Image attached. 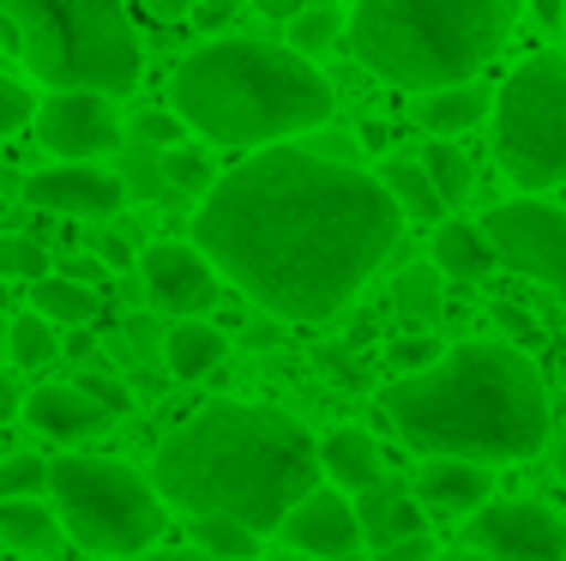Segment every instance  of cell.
<instances>
[{
  "label": "cell",
  "instance_id": "obj_1",
  "mask_svg": "<svg viewBox=\"0 0 566 561\" xmlns=\"http://www.w3.org/2000/svg\"><path fill=\"white\" fill-rule=\"evenodd\" d=\"M403 218L380 176L265 145L218 176L193 211V248L277 320H332L398 248Z\"/></svg>",
  "mask_w": 566,
  "mask_h": 561
},
{
  "label": "cell",
  "instance_id": "obj_2",
  "mask_svg": "<svg viewBox=\"0 0 566 561\" xmlns=\"http://www.w3.org/2000/svg\"><path fill=\"white\" fill-rule=\"evenodd\" d=\"M151 489L187 519H235L253 538L283 531V519L319 489V440L272 405L218 398L157 447Z\"/></svg>",
  "mask_w": 566,
  "mask_h": 561
},
{
  "label": "cell",
  "instance_id": "obj_3",
  "mask_svg": "<svg viewBox=\"0 0 566 561\" xmlns=\"http://www.w3.org/2000/svg\"><path fill=\"white\" fill-rule=\"evenodd\" d=\"M392 435L422 459L458 465H518L536 459L555 435L548 381L518 344H452L428 374L380 386Z\"/></svg>",
  "mask_w": 566,
  "mask_h": 561
},
{
  "label": "cell",
  "instance_id": "obj_4",
  "mask_svg": "<svg viewBox=\"0 0 566 561\" xmlns=\"http://www.w3.org/2000/svg\"><path fill=\"white\" fill-rule=\"evenodd\" d=\"M338 110V91L314 61L265 37H218L175 61L169 115L206 145H290L319 133Z\"/></svg>",
  "mask_w": 566,
  "mask_h": 561
},
{
  "label": "cell",
  "instance_id": "obj_5",
  "mask_svg": "<svg viewBox=\"0 0 566 561\" xmlns=\"http://www.w3.org/2000/svg\"><path fill=\"white\" fill-rule=\"evenodd\" d=\"M518 7L506 0H361L349 12V49L374 79L403 91L476 85L506 49Z\"/></svg>",
  "mask_w": 566,
  "mask_h": 561
},
{
  "label": "cell",
  "instance_id": "obj_6",
  "mask_svg": "<svg viewBox=\"0 0 566 561\" xmlns=\"http://www.w3.org/2000/svg\"><path fill=\"white\" fill-rule=\"evenodd\" d=\"M0 19L19 31L24 73L49 91L127 97L145 73L133 12L115 0H7Z\"/></svg>",
  "mask_w": 566,
  "mask_h": 561
},
{
  "label": "cell",
  "instance_id": "obj_7",
  "mask_svg": "<svg viewBox=\"0 0 566 561\" xmlns=\"http://www.w3.org/2000/svg\"><path fill=\"white\" fill-rule=\"evenodd\" d=\"M49 496L61 531L91 555H145L164 538V501L151 477L103 453H61L49 459Z\"/></svg>",
  "mask_w": 566,
  "mask_h": 561
},
{
  "label": "cell",
  "instance_id": "obj_8",
  "mask_svg": "<svg viewBox=\"0 0 566 561\" xmlns=\"http://www.w3.org/2000/svg\"><path fill=\"white\" fill-rule=\"evenodd\" d=\"M494 157L524 199L566 181V55H524L494 91Z\"/></svg>",
  "mask_w": 566,
  "mask_h": 561
},
{
  "label": "cell",
  "instance_id": "obj_9",
  "mask_svg": "<svg viewBox=\"0 0 566 561\" xmlns=\"http://www.w3.org/2000/svg\"><path fill=\"white\" fill-rule=\"evenodd\" d=\"M482 236H489L494 260L543 284L566 320V211L548 199H501L482 211Z\"/></svg>",
  "mask_w": 566,
  "mask_h": 561
},
{
  "label": "cell",
  "instance_id": "obj_10",
  "mask_svg": "<svg viewBox=\"0 0 566 561\" xmlns=\"http://www.w3.org/2000/svg\"><path fill=\"white\" fill-rule=\"evenodd\" d=\"M470 538L489 561H566V519L543 501H489Z\"/></svg>",
  "mask_w": 566,
  "mask_h": 561
},
{
  "label": "cell",
  "instance_id": "obj_11",
  "mask_svg": "<svg viewBox=\"0 0 566 561\" xmlns=\"http://www.w3.org/2000/svg\"><path fill=\"white\" fill-rule=\"evenodd\" d=\"M36 139L43 152H55L61 164H91L103 152H120V115L109 97H91V91H55V97L36 110Z\"/></svg>",
  "mask_w": 566,
  "mask_h": 561
},
{
  "label": "cell",
  "instance_id": "obj_12",
  "mask_svg": "<svg viewBox=\"0 0 566 561\" xmlns=\"http://www.w3.org/2000/svg\"><path fill=\"white\" fill-rule=\"evenodd\" d=\"M139 272H145V290L164 314L181 320H206V309H218V266L206 260L193 242H151L139 253Z\"/></svg>",
  "mask_w": 566,
  "mask_h": 561
},
{
  "label": "cell",
  "instance_id": "obj_13",
  "mask_svg": "<svg viewBox=\"0 0 566 561\" xmlns=\"http://www.w3.org/2000/svg\"><path fill=\"white\" fill-rule=\"evenodd\" d=\"M24 199L36 211H55V218H115L127 206V187L115 169L97 164H49L24 176Z\"/></svg>",
  "mask_w": 566,
  "mask_h": 561
},
{
  "label": "cell",
  "instance_id": "obj_14",
  "mask_svg": "<svg viewBox=\"0 0 566 561\" xmlns=\"http://www.w3.org/2000/svg\"><path fill=\"white\" fill-rule=\"evenodd\" d=\"M283 543H290V555H307V561H349L361 550L356 501L319 484L314 496L283 519Z\"/></svg>",
  "mask_w": 566,
  "mask_h": 561
},
{
  "label": "cell",
  "instance_id": "obj_15",
  "mask_svg": "<svg viewBox=\"0 0 566 561\" xmlns=\"http://www.w3.org/2000/svg\"><path fill=\"white\" fill-rule=\"evenodd\" d=\"M410 496L422 501V513H470L476 519L494 496V477L482 465H458V459H422Z\"/></svg>",
  "mask_w": 566,
  "mask_h": 561
},
{
  "label": "cell",
  "instance_id": "obj_16",
  "mask_svg": "<svg viewBox=\"0 0 566 561\" xmlns=\"http://www.w3.org/2000/svg\"><path fill=\"white\" fill-rule=\"evenodd\" d=\"M356 526H361V543H368L374 555L392 550V543L428 538V513L403 484H380V489H368V496H356Z\"/></svg>",
  "mask_w": 566,
  "mask_h": 561
},
{
  "label": "cell",
  "instance_id": "obj_17",
  "mask_svg": "<svg viewBox=\"0 0 566 561\" xmlns=\"http://www.w3.org/2000/svg\"><path fill=\"white\" fill-rule=\"evenodd\" d=\"M19 411H24V423L49 440H78V435L109 429V411H97L78 386H31Z\"/></svg>",
  "mask_w": 566,
  "mask_h": 561
},
{
  "label": "cell",
  "instance_id": "obj_18",
  "mask_svg": "<svg viewBox=\"0 0 566 561\" xmlns=\"http://www.w3.org/2000/svg\"><path fill=\"white\" fill-rule=\"evenodd\" d=\"M319 471L338 484V496H368V489L386 484V459H380V440L368 429H332L319 440Z\"/></svg>",
  "mask_w": 566,
  "mask_h": 561
},
{
  "label": "cell",
  "instance_id": "obj_19",
  "mask_svg": "<svg viewBox=\"0 0 566 561\" xmlns=\"http://www.w3.org/2000/svg\"><path fill=\"white\" fill-rule=\"evenodd\" d=\"M494 115V97L482 85H452V91H428V97L410 103V122L434 139H452V133H470L476 122Z\"/></svg>",
  "mask_w": 566,
  "mask_h": 561
},
{
  "label": "cell",
  "instance_id": "obj_20",
  "mask_svg": "<svg viewBox=\"0 0 566 561\" xmlns=\"http://www.w3.org/2000/svg\"><path fill=\"white\" fill-rule=\"evenodd\" d=\"M428 253H434V272L440 278H489L494 266V248H489V236H482V224H470V218H447L434 230V242H428Z\"/></svg>",
  "mask_w": 566,
  "mask_h": 561
},
{
  "label": "cell",
  "instance_id": "obj_21",
  "mask_svg": "<svg viewBox=\"0 0 566 561\" xmlns=\"http://www.w3.org/2000/svg\"><path fill=\"white\" fill-rule=\"evenodd\" d=\"M229 356V339L211 320H181V326L164 332V363L175 381H199V374H211Z\"/></svg>",
  "mask_w": 566,
  "mask_h": 561
},
{
  "label": "cell",
  "instance_id": "obj_22",
  "mask_svg": "<svg viewBox=\"0 0 566 561\" xmlns=\"http://www.w3.org/2000/svg\"><path fill=\"white\" fill-rule=\"evenodd\" d=\"M61 519L55 507L43 501H0V543H12V550L24 555H55L61 550Z\"/></svg>",
  "mask_w": 566,
  "mask_h": 561
},
{
  "label": "cell",
  "instance_id": "obj_23",
  "mask_svg": "<svg viewBox=\"0 0 566 561\" xmlns=\"http://www.w3.org/2000/svg\"><path fill=\"white\" fill-rule=\"evenodd\" d=\"M380 187L392 194V206H398V218L403 224H447V206H440V194H434V181H428V169L422 164H403V157H392V164L380 169Z\"/></svg>",
  "mask_w": 566,
  "mask_h": 561
},
{
  "label": "cell",
  "instance_id": "obj_24",
  "mask_svg": "<svg viewBox=\"0 0 566 561\" xmlns=\"http://www.w3.org/2000/svg\"><path fill=\"white\" fill-rule=\"evenodd\" d=\"M31 314H43L49 326H85V320L97 314V290L73 284L66 272H49L43 284L31 290Z\"/></svg>",
  "mask_w": 566,
  "mask_h": 561
},
{
  "label": "cell",
  "instance_id": "obj_25",
  "mask_svg": "<svg viewBox=\"0 0 566 561\" xmlns=\"http://www.w3.org/2000/svg\"><path fill=\"white\" fill-rule=\"evenodd\" d=\"M61 356V339H55V326H49L43 314H12L7 320V363L12 368H49Z\"/></svg>",
  "mask_w": 566,
  "mask_h": 561
},
{
  "label": "cell",
  "instance_id": "obj_26",
  "mask_svg": "<svg viewBox=\"0 0 566 561\" xmlns=\"http://www.w3.org/2000/svg\"><path fill=\"white\" fill-rule=\"evenodd\" d=\"M344 31H349V19L338 7H302L290 24H283V49L307 61V55H319V49H332Z\"/></svg>",
  "mask_w": 566,
  "mask_h": 561
},
{
  "label": "cell",
  "instance_id": "obj_27",
  "mask_svg": "<svg viewBox=\"0 0 566 561\" xmlns=\"http://www.w3.org/2000/svg\"><path fill=\"white\" fill-rule=\"evenodd\" d=\"M193 555L211 561H260V538L235 519H193Z\"/></svg>",
  "mask_w": 566,
  "mask_h": 561
},
{
  "label": "cell",
  "instance_id": "obj_28",
  "mask_svg": "<svg viewBox=\"0 0 566 561\" xmlns=\"http://www.w3.org/2000/svg\"><path fill=\"white\" fill-rule=\"evenodd\" d=\"M422 169H428V181H434V194H440V206H464L470 199V157L458 152V145H447V139H434L422 152Z\"/></svg>",
  "mask_w": 566,
  "mask_h": 561
},
{
  "label": "cell",
  "instance_id": "obj_29",
  "mask_svg": "<svg viewBox=\"0 0 566 561\" xmlns=\"http://www.w3.org/2000/svg\"><path fill=\"white\" fill-rule=\"evenodd\" d=\"M43 489H49L43 453H12V459H0V501H43Z\"/></svg>",
  "mask_w": 566,
  "mask_h": 561
},
{
  "label": "cell",
  "instance_id": "obj_30",
  "mask_svg": "<svg viewBox=\"0 0 566 561\" xmlns=\"http://www.w3.org/2000/svg\"><path fill=\"white\" fill-rule=\"evenodd\" d=\"M164 181H169V187H187V194L206 199L211 187H218V169H211L206 145H175V152H164Z\"/></svg>",
  "mask_w": 566,
  "mask_h": 561
},
{
  "label": "cell",
  "instance_id": "obj_31",
  "mask_svg": "<svg viewBox=\"0 0 566 561\" xmlns=\"http://www.w3.org/2000/svg\"><path fill=\"white\" fill-rule=\"evenodd\" d=\"M440 284H447V278H440L434 266H410V272H398V314L403 320H434L440 314Z\"/></svg>",
  "mask_w": 566,
  "mask_h": 561
},
{
  "label": "cell",
  "instance_id": "obj_32",
  "mask_svg": "<svg viewBox=\"0 0 566 561\" xmlns=\"http://www.w3.org/2000/svg\"><path fill=\"white\" fill-rule=\"evenodd\" d=\"M12 278H24V284L49 278V248L36 236H0V284H12Z\"/></svg>",
  "mask_w": 566,
  "mask_h": 561
},
{
  "label": "cell",
  "instance_id": "obj_33",
  "mask_svg": "<svg viewBox=\"0 0 566 561\" xmlns=\"http://www.w3.org/2000/svg\"><path fill=\"white\" fill-rule=\"evenodd\" d=\"M120 187H133L139 199H164L169 181H164V157L151 145H120Z\"/></svg>",
  "mask_w": 566,
  "mask_h": 561
},
{
  "label": "cell",
  "instance_id": "obj_34",
  "mask_svg": "<svg viewBox=\"0 0 566 561\" xmlns=\"http://www.w3.org/2000/svg\"><path fill=\"white\" fill-rule=\"evenodd\" d=\"M440 356H447V351H440V339H398L392 344V374H398V381H410V374H428Z\"/></svg>",
  "mask_w": 566,
  "mask_h": 561
},
{
  "label": "cell",
  "instance_id": "obj_35",
  "mask_svg": "<svg viewBox=\"0 0 566 561\" xmlns=\"http://www.w3.org/2000/svg\"><path fill=\"white\" fill-rule=\"evenodd\" d=\"M24 122H36V97L19 85V79L0 73V139H7V133H19Z\"/></svg>",
  "mask_w": 566,
  "mask_h": 561
},
{
  "label": "cell",
  "instance_id": "obj_36",
  "mask_svg": "<svg viewBox=\"0 0 566 561\" xmlns=\"http://www.w3.org/2000/svg\"><path fill=\"white\" fill-rule=\"evenodd\" d=\"M133 145H169L175 152V145H187V127L175 122L169 110H145L139 122H133Z\"/></svg>",
  "mask_w": 566,
  "mask_h": 561
},
{
  "label": "cell",
  "instance_id": "obj_37",
  "mask_svg": "<svg viewBox=\"0 0 566 561\" xmlns=\"http://www.w3.org/2000/svg\"><path fill=\"white\" fill-rule=\"evenodd\" d=\"M73 386H78V393H85L97 411H109V417H120V411L133 405V398H127V386H120L115 374H85V381H73Z\"/></svg>",
  "mask_w": 566,
  "mask_h": 561
},
{
  "label": "cell",
  "instance_id": "obj_38",
  "mask_svg": "<svg viewBox=\"0 0 566 561\" xmlns=\"http://www.w3.org/2000/svg\"><path fill=\"white\" fill-rule=\"evenodd\" d=\"M187 24H193V31H206L211 43H218V37L229 31V24H235V0H206V7H193V12H187Z\"/></svg>",
  "mask_w": 566,
  "mask_h": 561
},
{
  "label": "cell",
  "instance_id": "obj_39",
  "mask_svg": "<svg viewBox=\"0 0 566 561\" xmlns=\"http://www.w3.org/2000/svg\"><path fill=\"white\" fill-rule=\"evenodd\" d=\"M133 260H139V253H133L127 236H103V242H97V266H109V272H127Z\"/></svg>",
  "mask_w": 566,
  "mask_h": 561
},
{
  "label": "cell",
  "instance_id": "obj_40",
  "mask_svg": "<svg viewBox=\"0 0 566 561\" xmlns=\"http://www.w3.org/2000/svg\"><path fill=\"white\" fill-rule=\"evenodd\" d=\"M440 550H434V531L428 538H410V543H392V550H380L374 561H434Z\"/></svg>",
  "mask_w": 566,
  "mask_h": 561
},
{
  "label": "cell",
  "instance_id": "obj_41",
  "mask_svg": "<svg viewBox=\"0 0 566 561\" xmlns=\"http://www.w3.org/2000/svg\"><path fill=\"white\" fill-rule=\"evenodd\" d=\"M19 405H24V393H19V381H12L7 368H0V423L7 417H19Z\"/></svg>",
  "mask_w": 566,
  "mask_h": 561
},
{
  "label": "cell",
  "instance_id": "obj_42",
  "mask_svg": "<svg viewBox=\"0 0 566 561\" xmlns=\"http://www.w3.org/2000/svg\"><path fill=\"white\" fill-rule=\"evenodd\" d=\"M66 278H73V284H85V278H91V284H97V278H103V266L91 260V253H78V260L66 266Z\"/></svg>",
  "mask_w": 566,
  "mask_h": 561
},
{
  "label": "cell",
  "instance_id": "obj_43",
  "mask_svg": "<svg viewBox=\"0 0 566 561\" xmlns=\"http://www.w3.org/2000/svg\"><path fill=\"white\" fill-rule=\"evenodd\" d=\"M145 12H151V19H187V12H193V7H181V0H151V7H145Z\"/></svg>",
  "mask_w": 566,
  "mask_h": 561
},
{
  "label": "cell",
  "instance_id": "obj_44",
  "mask_svg": "<svg viewBox=\"0 0 566 561\" xmlns=\"http://www.w3.org/2000/svg\"><path fill=\"white\" fill-rule=\"evenodd\" d=\"M536 19H543V24H566V7H555V0H543V7H536Z\"/></svg>",
  "mask_w": 566,
  "mask_h": 561
},
{
  "label": "cell",
  "instance_id": "obj_45",
  "mask_svg": "<svg viewBox=\"0 0 566 561\" xmlns=\"http://www.w3.org/2000/svg\"><path fill=\"white\" fill-rule=\"evenodd\" d=\"M61 351H66V356H91V339H85V332H73V339H66Z\"/></svg>",
  "mask_w": 566,
  "mask_h": 561
},
{
  "label": "cell",
  "instance_id": "obj_46",
  "mask_svg": "<svg viewBox=\"0 0 566 561\" xmlns=\"http://www.w3.org/2000/svg\"><path fill=\"white\" fill-rule=\"evenodd\" d=\"M145 561H211V555H193V550H164V555H145Z\"/></svg>",
  "mask_w": 566,
  "mask_h": 561
},
{
  "label": "cell",
  "instance_id": "obj_47",
  "mask_svg": "<svg viewBox=\"0 0 566 561\" xmlns=\"http://www.w3.org/2000/svg\"><path fill=\"white\" fill-rule=\"evenodd\" d=\"M555 471H560V484H566V435H555Z\"/></svg>",
  "mask_w": 566,
  "mask_h": 561
},
{
  "label": "cell",
  "instance_id": "obj_48",
  "mask_svg": "<svg viewBox=\"0 0 566 561\" xmlns=\"http://www.w3.org/2000/svg\"><path fill=\"white\" fill-rule=\"evenodd\" d=\"M7 309H12V290H7V284H0V314H7Z\"/></svg>",
  "mask_w": 566,
  "mask_h": 561
},
{
  "label": "cell",
  "instance_id": "obj_49",
  "mask_svg": "<svg viewBox=\"0 0 566 561\" xmlns=\"http://www.w3.org/2000/svg\"><path fill=\"white\" fill-rule=\"evenodd\" d=\"M434 561H476V555H434Z\"/></svg>",
  "mask_w": 566,
  "mask_h": 561
},
{
  "label": "cell",
  "instance_id": "obj_50",
  "mask_svg": "<svg viewBox=\"0 0 566 561\" xmlns=\"http://www.w3.org/2000/svg\"><path fill=\"white\" fill-rule=\"evenodd\" d=\"M272 561H307V555H290V550H283V555H272Z\"/></svg>",
  "mask_w": 566,
  "mask_h": 561
},
{
  "label": "cell",
  "instance_id": "obj_51",
  "mask_svg": "<svg viewBox=\"0 0 566 561\" xmlns=\"http://www.w3.org/2000/svg\"><path fill=\"white\" fill-rule=\"evenodd\" d=\"M0 351H7V326H0Z\"/></svg>",
  "mask_w": 566,
  "mask_h": 561
},
{
  "label": "cell",
  "instance_id": "obj_52",
  "mask_svg": "<svg viewBox=\"0 0 566 561\" xmlns=\"http://www.w3.org/2000/svg\"><path fill=\"white\" fill-rule=\"evenodd\" d=\"M0 206H7V199H0Z\"/></svg>",
  "mask_w": 566,
  "mask_h": 561
}]
</instances>
